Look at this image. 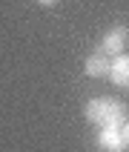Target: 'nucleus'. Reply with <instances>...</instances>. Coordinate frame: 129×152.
Segmentation results:
<instances>
[{
  "mask_svg": "<svg viewBox=\"0 0 129 152\" xmlns=\"http://www.w3.org/2000/svg\"><path fill=\"white\" fill-rule=\"evenodd\" d=\"M109 72H112V55L98 46V49L86 58V75L89 77H109Z\"/></svg>",
  "mask_w": 129,
  "mask_h": 152,
  "instance_id": "3",
  "label": "nucleus"
},
{
  "mask_svg": "<svg viewBox=\"0 0 129 152\" xmlns=\"http://www.w3.org/2000/svg\"><path fill=\"white\" fill-rule=\"evenodd\" d=\"M126 46H129V29H126V26H115V29H109V32L103 34V40H101V49H106L112 58L123 55Z\"/></svg>",
  "mask_w": 129,
  "mask_h": 152,
  "instance_id": "2",
  "label": "nucleus"
},
{
  "mask_svg": "<svg viewBox=\"0 0 129 152\" xmlns=\"http://www.w3.org/2000/svg\"><path fill=\"white\" fill-rule=\"evenodd\" d=\"M95 144L101 152H126V144L120 138V129H101V135L95 138Z\"/></svg>",
  "mask_w": 129,
  "mask_h": 152,
  "instance_id": "4",
  "label": "nucleus"
},
{
  "mask_svg": "<svg viewBox=\"0 0 129 152\" xmlns=\"http://www.w3.org/2000/svg\"><path fill=\"white\" fill-rule=\"evenodd\" d=\"M109 80L120 89H129V55H118L112 60V72H109Z\"/></svg>",
  "mask_w": 129,
  "mask_h": 152,
  "instance_id": "5",
  "label": "nucleus"
},
{
  "mask_svg": "<svg viewBox=\"0 0 129 152\" xmlns=\"http://www.w3.org/2000/svg\"><path fill=\"white\" fill-rule=\"evenodd\" d=\"M120 138H123V144H126V149H129V121L120 126Z\"/></svg>",
  "mask_w": 129,
  "mask_h": 152,
  "instance_id": "6",
  "label": "nucleus"
},
{
  "mask_svg": "<svg viewBox=\"0 0 129 152\" xmlns=\"http://www.w3.org/2000/svg\"><path fill=\"white\" fill-rule=\"evenodd\" d=\"M37 3H40V6H55L58 0H37Z\"/></svg>",
  "mask_w": 129,
  "mask_h": 152,
  "instance_id": "7",
  "label": "nucleus"
},
{
  "mask_svg": "<svg viewBox=\"0 0 129 152\" xmlns=\"http://www.w3.org/2000/svg\"><path fill=\"white\" fill-rule=\"evenodd\" d=\"M86 121L101 129H120L126 124V103L118 98H92L83 109Z\"/></svg>",
  "mask_w": 129,
  "mask_h": 152,
  "instance_id": "1",
  "label": "nucleus"
}]
</instances>
